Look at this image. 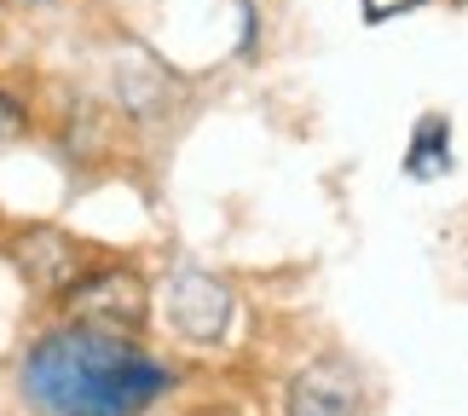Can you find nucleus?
Returning a JSON list of instances; mask_svg holds the SVG:
<instances>
[{
  "label": "nucleus",
  "instance_id": "f257e3e1",
  "mask_svg": "<svg viewBox=\"0 0 468 416\" xmlns=\"http://www.w3.org/2000/svg\"><path fill=\"white\" fill-rule=\"evenodd\" d=\"M174 388V370L139 347V336L52 324L17 358V400L35 416H145Z\"/></svg>",
  "mask_w": 468,
  "mask_h": 416
},
{
  "label": "nucleus",
  "instance_id": "f03ea898",
  "mask_svg": "<svg viewBox=\"0 0 468 416\" xmlns=\"http://www.w3.org/2000/svg\"><path fill=\"white\" fill-rule=\"evenodd\" d=\"M58 301H64V318L93 324V330L139 336V324H145V283H139L133 266H87Z\"/></svg>",
  "mask_w": 468,
  "mask_h": 416
},
{
  "label": "nucleus",
  "instance_id": "7ed1b4c3",
  "mask_svg": "<svg viewBox=\"0 0 468 416\" xmlns=\"http://www.w3.org/2000/svg\"><path fill=\"white\" fill-rule=\"evenodd\" d=\"M231 313H238V301H231V289L214 272H174L162 283V318L191 347H214L231 330Z\"/></svg>",
  "mask_w": 468,
  "mask_h": 416
},
{
  "label": "nucleus",
  "instance_id": "20e7f679",
  "mask_svg": "<svg viewBox=\"0 0 468 416\" xmlns=\"http://www.w3.org/2000/svg\"><path fill=\"white\" fill-rule=\"evenodd\" d=\"M17 266H24V278L41 289V295L58 301L93 261H87V249L69 238V231H58V226H29L24 238H17Z\"/></svg>",
  "mask_w": 468,
  "mask_h": 416
},
{
  "label": "nucleus",
  "instance_id": "39448f33",
  "mask_svg": "<svg viewBox=\"0 0 468 416\" xmlns=\"http://www.w3.org/2000/svg\"><path fill=\"white\" fill-rule=\"evenodd\" d=\"M290 416H358L365 393H358V370L347 358H313L290 382Z\"/></svg>",
  "mask_w": 468,
  "mask_h": 416
},
{
  "label": "nucleus",
  "instance_id": "423d86ee",
  "mask_svg": "<svg viewBox=\"0 0 468 416\" xmlns=\"http://www.w3.org/2000/svg\"><path fill=\"white\" fill-rule=\"evenodd\" d=\"M405 174L410 179L452 174V128H445V116H428L417 128V139H410V151H405Z\"/></svg>",
  "mask_w": 468,
  "mask_h": 416
},
{
  "label": "nucleus",
  "instance_id": "0eeeda50",
  "mask_svg": "<svg viewBox=\"0 0 468 416\" xmlns=\"http://www.w3.org/2000/svg\"><path fill=\"white\" fill-rule=\"evenodd\" d=\"M410 6H422V0H365V17H370V24H388V17H399Z\"/></svg>",
  "mask_w": 468,
  "mask_h": 416
},
{
  "label": "nucleus",
  "instance_id": "6e6552de",
  "mask_svg": "<svg viewBox=\"0 0 468 416\" xmlns=\"http://www.w3.org/2000/svg\"><path fill=\"white\" fill-rule=\"evenodd\" d=\"M17 6H47V0H17Z\"/></svg>",
  "mask_w": 468,
  "mask_h": 416
}]
</instances>
